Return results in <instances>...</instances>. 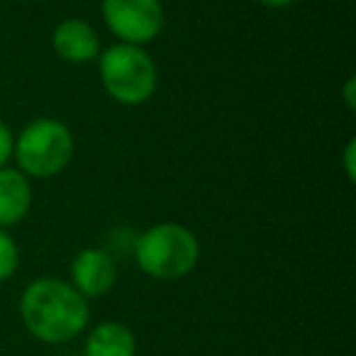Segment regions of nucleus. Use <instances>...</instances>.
<instances>
[{"instance_id":"1","label":"nucleus","mask_w":356,"mask_h":356,"mask_svg":"<svg viewBox=\"0 0 356 356\" xmlns=\"http://www.w3.org/2000/svg\"><path fill=\"white\" fill-rule=\"evenodd\" d=\"M25 330L44 344H64L88 327V300L61 278H37L20 296Z\"/></svg>"},{"instance_id":"2","label":"nucleus","mask_w":356,"mask_h":356,"mask_svg":"<svg viewBox=\"0 0 356 356\" xmlns=\"http://www.w3.org/2000/svg\"><path fill=\"white\" fill-rule=\"evenodd\" d=\"M132 257L147 276L156 281H178L198 266L200 242L186 225L159 222L137 234Z\"/></svg>"},{"instance_id":"3","label":"nucleus","mask_w":356,"mask_h":356,"mask_svg":"<svg viewBox=\"0 0 356 356\" xmlns=\"http://www.w3.org/2000/svg\"><path fill=\"white\" fill-rule=\"evenodd\" d=\"M98 69L100 83L115 103L142 105L156 93L159 71L144 47L118 42L100 51Z\"/></svg>"},{"instance_id":"4","label":"nucleus","mask_w":356,"mask_h":356,"mask_svg":"<svg viewBox=\"0 0 356 356\" xmlns=\"http://www.w3.org/2000/svg\"><path fill=\"white\" fill-rule=\"evenodd\" d=\"M13 156L17 171L27 178H51L69 166L74 156V134L54 118L32 120L15 137Z\"/></svg>"},{"instance_id":"5","label":"nucleus","mask_w":356,"mask_h":356,"mask_svg":"<svg viewBox=\"0 0 356 356\" xmlns=\"http://www.w3.org/2000/svg\"><path fill=\"white\" fill-rule=\"evenodd\" d=\"M100 13L122 44L144 47L163 30L161 0H100Z\"/></svg>"},{"instance_id":"6","label":"nucleus","mask_w":356,"mask_h":356,"mask_svg":"<svg viewBox=\"0 0 356 356\" xmlns=\"http://www.w3.org/2000/svg\"><path fill=\"white\" fill-rule=\"evenodd\" d=\"M115 281H118V264L108 249H81L71 261V286L86 300L105 296L115 286Z\"/></svg>"},{"instance_id":"7","label":"nucleus","mask_w":356,"mask_h":356,"mask_svg":"<svg viewBox=\"0 0 356 356\" xmlns=\"http://www.w3.org/2000/svg\"><path fill=\"white\" fill-rule=\"evenodd\" d=\"M51 47L56 56L69 64H90L100 56V37L86 20L71 17L56 25L51 35Z\"/></svg>"},{"instance_id":"8","label":"nucleus","mask_w":356,"mask_h":356,"mask_svg":"<svg viewBox=\"0 0 356 356\" xmlns=\"http://www.w3.org/2000/svg\"><path fill=\"white\" fill-rule=\"evenodd\" d=\"M32 205L30 178L17 168H0V227L22 222Z\"/></svg>"},{"instance_id":"9","label":"nucleus","mask_w":356,"mask_h":356,"mask_svg":"<svg viewBox=\"0 0 356 356\" xmlns=\"http://www.w3.org/2000/svg\"><path fill=\"white\" fill-rule=\"evenodd\" d=\"M83 356H137V337L122 322L105 320L88 332Z\"/></svg>"},{"instance_id":"10","label":"nucleus","mask_w":356,"mask_h":356,"mask_svg":"<svg viewBox=\"0 0 356 356\" xmlns=\"http://www.w3.org/2000/svg\"><path fill=\"white\" fill-rule=\"evenodd\" d=\"M17 266H20V249L13 234L8 229L0 227V281L15 276Z\"/></svg>"},{"instance_id":"11","label":"nucleus","mask_w":356,"mask_h":356,"mask_svg":"<svg viewBox=\"0 0 356 356\" xmlns=\"http://www.w3.org/2000/svg\"><path fill=\"white\" fill-rule=\"evenodd\" d=\"M13 147H15V137H13L10 127L0 120V168H6L13 159Z\"/></svg>"},{"instance_id":"12","label":"nucleus","mask_w":356,"mask_h":356,"mask_svg":"<svg viewBox=\"0 0 356 356\" xmlns=\"http://www.w3.org/2000/svg\"><path fill=\"white\" fill-rule=\"evenodd\" d=\"M354 159H356V139H349L344 147V154H341V161H344V173L349 181H356V166H354Z\"/></svg>"},{"instance_id":"13","label":"nucleus","mask_w":356,"mask_h":356,"mask_svg":"<svg viewBox=\"0 0 356 356\" xmlns=\"http://www.w3.org/2000/svg\"><path fill=\"white\" fill-rule=\"evenodd\" d=\"M354 88H356V81H354V79H349V81H346V86H344V100H346V108H349V110H354V108H356Z\"/></svg>"},{"instance_id":"14","label":"nucleus","mask_w":356,"mask_h":356,"mask_svg":"<svg viewBox=\"0 0 356 356\" xmlns=\"http://www.w3.org/2000/svg\"><path fill=\"white\" fill-rule=\"evenodd\" d=\"M259 3L266 8H288V6H293L296 0H259Z\"/></svg>"}]
</instances>
